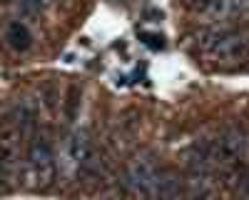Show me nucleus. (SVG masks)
Wrapping results in <instances>:
<instances>
[{
  "instance_id": "f03ea898",
  "label": "nucleus",
  "mask_w": 249,
  "mask_h": 200,
  "mask_svg": "<svg viewBox=\"0 0 249 200\" xmlns=\"http://www.w3.org/2000/svg\"><path fill=\"white\" fill-rule=\"evenodd\" d=\"M25 170L33 180V188H48L55 180L53 140L40 128L25 140Z\"/></svg>"
},
{
  "instance_id": "f3484780",
  "label": "nucleus",
  "mask_w": 249,
  "mask_h": 200,
  "mask_svg": "<svg viewBox=\"0 0 249 200\" xmlns=\"http://www.w3.org/2000/svg\"><path fill=\"white\" fill-rule=\"evenodd\" d=\"M0 15H3V3H0Z\"/></svg>"
},
{
  "instance_id": "6e6552de",
  "label": "nucleus",
  "mask_w": 249,
  "mask_h": 200,
  "mask_svg": "<svg viewBox=\"0 0 249 200\" xmlns=\"http://www.w3.org/2000/svg\"><path fill=\"white\" fill-rule=\"evenodd\" d=\"M187 168H192V170H210V173H214V170L219 168L214 138L195 140L192 148L187 150Z\"/></svg>"
},
{
  "instance_id": "ddd939ff",
  "label": "nucleus",
  "mask_w": 249,
  "mask_h": 200,
  "mask_svg": "<svg viewBox=\"0 0 249 200\" xmlns=\"http://www.w3.org/2000/svg\"><path fill=\"white\" fill-rule=\"evenodd\" d=\"M80 100H82V93L80 88H70L65 100H62V115H65V123H75V118H77V110H80Z\"/></svg>"
},
{
  "instance_id": "f257e3e1",
  "label": "nucleus",
  "mask_w": 249,
  "mask_h": 200,
  "mask_svg": "<svg viewBox=\"0 0 249 200\" xmlns=\"http://www.w3.org/2000/svg\"><path fill=\"white\" fill-rule=\"evenodd\" d=\"M202 53L222 65H234L249 60V30L247 28H210L197 38Z\"/></svg>"
},
{
  "instance_id": "0eeeda50",
  "label": "nucleus",
  "mask_w": 249,
  "mask_h": 200,
  "mask_svg": "<svg viewBox=\"0 0 249 200\" xmlns=\"http://www.w3.org/2000/svg\"><path fill=\"white\" fill-rule=\"evenodd\" d=\"M217 193V178L210 170L187 168L182 178V200H212Z\"/></svg>"
},
{
  "instance_id": "1a4fd4ad",
  "label": "nucleus",
  "mask_w": 249,
  "mask_h": 200,
  "mask_svg": "<svg viewBox=\"0 0 249 200\" xmlns=\"http://www.w3.org/2000/svg\"><path fill=\"white\" fill-rule=\"evenodd\" d=\"M37 115H40V103L33 98V95H20L18 100H15V105H13V113H10V118L18 123V128L23 130V135H25V140L37 130Z\"/></svg>"
},
{
  "instance_id": "9d476101",
  "label": "nucleus",
  "mask_w": 249,
  "mask_h": 200,
  "mask_svg": "<svg viewBox=\"0 0 249 200\" xmlns=\"http://www.w3.org/2000/svg\"><path fill=\"white\" fill-rule=\"evenodd\" d=\"M95 145H92V140H90V133L85 128H80V130H72V135L68 138V158L72 160V165L77 170H82V165L90 160Z\"/></svg>"
},
{
  "instance_id": "9b49d317",
  "label": "nucleus",
  "mask_w": 249,
  "mask_h": 200,
  "mask_svg": "<svg viewBox=\"0 0 249 200\" xmlns=\"http://www.w3.org/2000/svg\"><path fill=\"white\" fill-rule=\"evenodd\" d=\"M179 193H182V178L172 168L160 165L155 188H152V198H157V200H177Z\"/></svg>"
},
{
  "instance_id": "423d86ee",
  "label": "nucleus",
  "mask_w": 249,
  "mask_h": 200,
  "mask_svg": "<svg viewBox=\"0 0 249 200\" xmlns=\"http://www.w3.org/2000/svg\"><path fill=\"white\" fill-rule=\"evenodd\" d=\"M247 0H195L192 13L210 20V23H227V20L237 18L244 13Z\"/></svg>"
},
{
  "instance_id": "dca6fc26",
  "label": "nucleus",
  "mask_w": 249,
  "mask_h": 200,
  "mask_svg": "<svg viewBox=\"0 0 249 200\" xmlns=\"http://www.w3.org/2000/svg\"><path fill=\"white\" fill-rule=\"evenodd\" d=\"M15 3H18L20 8H23L28 15H35V13H40V10H43V8H40V5L35 3V0H15Z\"/></svg>"
},
{
  "instance_id": "39448f33",
  "label": "nucleus",
  "mask_w": 249,
  "mask_h": 200,
  "mask_svg": "<svg viewBox=\"0 0 249 200\" xmlns=\"http://www.w3.org/2000/svg\"><path fill=\"white\" fill-rule=\"evenodd\" d=\"M217 143V158H219V168L224 170H232L234 165H239V160L247 155V148H249V140H247V133L242 125H224L222 133L214 138Z\"/></svg>"
},
{
  "instance_id": "4468645a",
  "label": "nucleus",
  "mask_w": 249,
  "mask_h": 200,
  "mask_svg": "<svg viewBox=\"0 0 249 200\" xmlns=\"http://www.w3.org/2000/svg\"><path fill=\"white\" fill-rule=\"evenodd\" d=\"M237 195H239V200H249V168L244 173H239V178H237Z\"/></svg>"
},
{
  "instance_id": "20e7f679",
  "label": "nucleus",
  "mask_w": 249,
  "mask_h": 200,
  "mask_svg": "<svg viewBox=\"0 0 249 200\" xmlns=\"http://www.w3.org/2000/svg\"><path fill=\"white\" fill-rule=\"evenodd\" d=\"M23 153H25V135L18 123L8 115L0 120V168L8 183L23 173Z\"/></svg>"
},
{
  "instance_id": "7ed1b4c3",
  "label": "nucleus",
  "mask_w": 249,
  "mask_h": 200,
  "mask_svg": "<svg viewBox=\"0 0 249 200\" xmlns=\"http://www.w3.org/2000/svg\"><path fill=\"white\" fill-rule=\"evenodd\" d=\"M160 173V163L157 158L147 150L135 153L127 163H124L122 178H120V185L127 195L135 198H152V188H155V180Z\"/></svg>"
},
{
  "instance_id": "2eb2a0df",
  "label": "nucleus",
  "mask_w": 249,
  "mask_h": 200,
  "mask_svg": "<svg viewBox=\"0 0 249 200\" xmlns=\"http://www.w3.org/2000/svg\"><path fill=\"white\" fill-rule=\"evenodd\" d=\"M43 100H45L50 108H55V105L62 103V100H60V93H57L53 85H45V88H43Z\"/></svg>"
},
{
  "instance_id": "f8f14e48",
  "label": "nucleus",
  "mask_w": 249,
  "mask_h": 200,
  "mask_svg": "<svg viewBox=\"0 0 249 200\" xmlns=\"http://www.w3.org/2000/svg\"><path fill=\"white\" fill-rule=\"evenodd\" d=\"M5 43L15 53H28L33 48V33H30V28L25 23L13 20V23H8V28H5Z\"/></svg>"
}]
</instances>
